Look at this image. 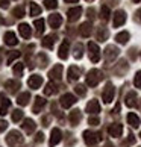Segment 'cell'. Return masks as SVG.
I'll return each instance as SVG.
<instances>
[{"label": "cell", "mask_w": 141, "mask_h": 147, "mask_svg": "<svg viewBox=\"0 0 141 147\" xmlns=\"http://www.w3.org/2000/svg\"><path fill=\"white\" fill-rule=\"evenodd\" d=\"M6 143L11 147H17L23 143V137H21V134L18 130H11L8 134V137H6Z\"/></svg>", "instance_id": "1"}, {"label": "cell", "mask_w": 141, "mask_h": 147, "mask_svg": "<svg viewBox=\"0 0 141 147\" xmlns=\"http://www.w3.org/2000/svg\"><path fill=\"white\" fill-rule=\"evenodd\" d=\"M100 80H102V71L100 70L94 68V70H91V71H88V76H86V85L96 86Z\"/></svg>", "instance_id": "2"}, {"label": "cell", "mask_w": 141, "mask_h": 147, "mask_svg": "<svg viewBox=\"0 0 141 147\" xmlns=\"http://www.w3.org/2000/svg\"><path fill=\"white\" fill-rule=\"evenodd\" d=\"M100 140H102V137H100V134H97V132H93V130H85L84 132V141L88 146H93L96 143H99Z\"/></svg>", "instance_id": "3"}, {"label": "cell", "mask_w": 141, "mask_h": 147, "mask_svg": "<svg viewBox=\"0 0 141 147\" xmlns=\"http://www.w3.org/2000/svg\"><path fill=\"white\" fill-rule=\"evenodd\" d=\"M88 50H90V59L93 62H99L100 61V50H99V46L96 42H88Z\"/></svg>", "instance_id": "4"}, {"label": "cell", "mask_w": 141, "mask_h": 147, "mask_svg": "<svg viewBox=\"0 0 141 147\" xmlns=\"http://www.w3.org/2000/svg\"><path fill=\"white\" fill-rule=\"evenodd\" d=\"M114 94H115L114 85L111 82H108L106 84V88L103 90V100H105V103H111L114 100Z\"/></svg>", "instance_id": "5"}, {"label": "cell", "mask_w": 141, "mask_h": 147, "mask_svg": "<svg viewBox=\"0 0 141 147\" xmlns=\"http://www.w3.org/2000/svg\"><path fill=\"white\" fill-rule=\"evenodd\" d=\"M118 49L115 47V46H108L106 47V50H105V59L108 62H111V61H114L117 56H118Z\"/></svg>", "instance_id": "6"}, {"label": "cell", "mask_w": 141, "mask_h": 147, "mask_svg": "<svg viewBox=\"0 0 141 147\" xmlns=\"http://www.w3.org/2000/svg\"><path fill=\"white\" fill-rule=\"evenodd\" d=\"M76 103V97L73 96V94H64L62 97H61V106L62 108H65V109H68L70 106H73Z\"/></svg>", "instance_id": "7"}, {"label": "cell", "mask_w": 141, "mask_h": 147, "mask_svg": "<svg viewBox=\"0 0 141 147\" xmlns=\"http://www.w3.org/2000/svg\"><path fill=\"white\" fill-rule=\"evenodd\" d=\"M41 84H43V78H41V76H38V74L30 76L29 80H28V85L30 86L32 90H38L41 86Z\"/></svg>", "instance_id": "8"}, {"label": "cell", "mask_w": 141, "mask_h": 147, "mask_svg": "<svg viewBox=\"0 0 141 147\" xmlns=\"http://www.w3.org/2000/svg\"><path fill=\"white\" fill-rule=\"evenodd\" d=\"M61 138H62V134H61V130L59 129H53L52 130V134H50V141H49V144H50V147H53V146H56L59 141H61Z\"/></svg>", "instance_id": "9"}, {"label": "cell", "mask_w": 141, "mask_h": 147, "mask_svg": "<svg viewBox=\"0 0 141 147\" xmlns=\"http://www.w3.org/2000/svg\"><path fill=\"white\" fill-rule=\"evenodd\" d=\"M114 15H115V17H114V26H115V28L123 26L124 21H126V14H124V11H117Z\"/></svg>", "instance_id": "10"}, {"label": "cell", "mask_w": 141, "mask_h": 147, "mask_svg": "<svg viewBox=\"0 0 141 147\" xmlns=\"http://www.w3.org/2000/svg\"><path fill=\"white\" fill-rule=\"evenodd\" d=\"M49 76H50V79H53V80H59V79H61V76H62V65L61 64L55 65V67L50 70Z\"/></svg>", "instance_id": "11"}, {"label": "cell", "mask_w": 141, "mask_h": 147, "mask_svg": "<svg viewBox=\"0 0 141 147\" xmlns=\"http://www.w3.org/2000/svg\"><path fill=\"white\" fill-rule=\"evenodd\" d=\"M108 132H109L111 137H120V135L123 134V126L121 124H111L109 127H108Z\"/></svg>", "instance_id": "12"}, {"label": "cell", "mask_w": 141, "mask_h": 147, "mask_svg": "<svg viewBox=\"0 0 141 147\" xmlns=\"http://www.w3.org/2000/svg\"><path fill=\"white\" fill-rule=\"evenodd\" d=\"M61 23H62V17L59 14H52L50 17H49V24L52 26V28H59L61 26Z\"/></svg>", "instance_id": "13"}, {"label": "cell", "mask_w": 141, "mask_h": 147, "mask_svg": "<svg viewBox=\"0 0 141 147\" xmlns=\"http://www.w3.org/2000/svg\"><path fill=\"white\" fill-rule=\"evenodd\" d=\"M86 112H90V114H99L100 112V105H99V102L97 100H91L88 105H86Z\"/></svg>", "instance_id": "14"}, {"label": "cell", "mask_w": 141, "mask_h": 147, "mask_svg": "<svg viewBox=\"0 0 141 147\" xmlns=\"http://www.w3.org/2000/svg\"><path fill=\"white\" fill-rule=\"evenodd\" d=\"M80 14H82V9L80 8H72V9H68V21H76L79 17H80Z\"/></svg>", "instance_id": "15"}, {"label": "cell", "mask_w": 141, "mask_h": 147, "mask_svg": "<svg viewBox=\"0 0 141 147\" xmlns=\"http://www.w3.org/2000/svg\"><path fill=\"white\" fill-rule=\"evenodd\" d=\"M80 117H82V114H80L79 109H74L70 112V115H68V120H70V123L73 124V126H76L79 121H80Z\"/></svg>", "instance_id": "16"}, {"label": "cell", "mask_w": 141, "mask_h": 147, "mask_svg": "<svg viewBox=\"0 0 141 147\" xmlns=\"http://www.w3.org/2000/svg\"><path fill=\"white\" fill-rule=\"evenodd\" d=\"M80 76V68H78L76 65H72L68 68V80H78Z\"/></svg>", "instance_id": "17"}, {"label": "cell", "mask_w": 141, "mask_h": 147, "mask_svg": "<svg viewBox=\"0 0 141 147\" xmlns=\"http://www.w3.org/2000/svg\"><path fill=\"white\" fill-rule=\"evenodd\" d=\"M23 129H24V132H28V134H32L35 130V121L34 120H30V118H26L24 121H23Z\"/></svg>", "instance_id": "18"}, {"label": "cell", "mask_w": 141, "mask_h": 147, "mask_svg": "<svg viewBox=\"0 0 141 147\" xmlns=\"http://www.w3.org/2000/svg\"><path fill=\"white\" fill-rule=\"evenodd\" d=\"M44 105H46V100L43 99V97L38 96L36 99H35V105H34V108H32V111H34L35 114H40V111L44 108Z\"/></svg>", "instance_id": "19"}, {"label": "cell", "mask_w": 141, "mask_h": 147, "mask_svg": "<svg viewBox=\"0 0 141 147\" xmlns=\"http://www.w3.org/2000/svg\"><path fill=\"white\" fill-rule=\"evenodd\" d=\"M68 41H64L61 47H59V53H58V56L61 58V59H67L68 58Z\"/></svg>", "instance_id": "20"}, {"label": "cell", "mask_w": 141, "mask_h": 147, "mask_svg": "<svg viewBox=\"0 0 141 147\" xmlns=\"http://www.w3.org/2000/svg\"><path fill=\"white\" fill-rule=\"evenodd\" d=\"M5 42H6L8 46H15L18 42V40H17V36H15L14 32H6V34H5Z\"/></svg>", "instance_id": "21"}, {"label": "cell", "mask_w": 141, "mask_h": 147, "mask_svg": "<svg viewBox=\"0 0 141 147\" xmlns=\"http://www.w3.org/2000/svg\"><path fill=\"white\" fill-rule=\"evenodd\" d=\"M18 32H20V35L23 36V38H28L30 36V28H29V24H26V23H21L18 26Z\"/></svg>", "instance_id": "22"}, {"label": "cell", "mask_w": 141, "mask_h": 147, "mask_svg": "<svg viewBox=\"0 0 141 147\" xmlns=\"http://www.w3.org/2000/svg\"><path fill=\"white\" fill-rule=\"evenodd\" d=\"M29 99H30V94H29L28 91L21 92V94L17 97V103H18V105H21V106H24V105H28V103H29Z\"/></svg>", "instance_id": "23"}, {"label": "cell", "mask_w": 141, "mask_h": 147, "mask_svg": "<svg viewBox=\"0 0 141 147\" xmlns=\"http://www.w3.org/2000/svg\"><path fill=\"white\" fill-rule=\"evenodd\" d=\"M9 108H11V100H9V99H5V97L2 96V106H0V114H2V115H6Z\"/></svg>", "instance_id": "24"}, {"label": "cell", "mask_w": 141, "mask_h": 147, "mask_svg": "<svg viewBox=\"0 0 141 147\" xmlns=\"http://www.w3.org/2000/svg\"><path fill=\"white\" fill-rule=\"evenodd\" d=\"M80 35H82V36H90L91 35V30H93V28H91V24L90 23H82V24H80Z\"/></svg>", "instance_id": "25"}, {"label": "cell", "mask_w": 141, "mask_h": 147, "mask_svg": "<svg viewBox=\"0 0 141 147\" xmlns=\"http://www.w3.org/2000/svg\"><path fill=\"white\" fill-rule=\"evenodd\" d=\"M128 121H129V124H131L132 127H138L140 126V118H138L137 114H134V112H129Z\"/></svg>", "instance_id": "26"}, {"label": "cell", "mask_w": 141, "mask_h": 147, "mask_svg": "<svg viewBox=\"0 0 141 147\" xmlns=\"http://www.w3.org/2000/svg\"><path fill=\"white\" fill-rule=\"evenodd\" d=\"M126 105H128L129 108H132V106L137 105V94H135L134 91H131V92L126 96Z\"/></svg>", "instance_id": "27"}, {"label": "cell", "mask_w": 141, "mask_h": 147, "mask_svg": "<svg viewBox=\"0 0 141 147\" xmlns=\"http://www.w3.org/2000/svg\"><path fill=\"white\" fill-rule=\"evenodd\" d=\"M129 40V32H120V34H117L115 35V41L117 42H120V44H124V42H128Z\"/></svg>", "instance_id": "28"}, {"label": "cell", "mask_w": 141, "mask_h": 147, "mask_svg": "<svg viewBox=\"0 0 141 147\" xmlns=\"http://www.w3.org/2000/svg\"><path fill=\"white\" fill-rule=\"evenodd\" d=\"M56 91H58L56 85L53 84V82H49V84L46 85V88H44V94H46V96H52L53 92H56Z\"/></svg>", "instance_id": "29"}, {"label": "cell", "mask_w": 141, "mask_h": 147, "mask_svg": "<svg viewBox=\"0 0 141 147\" xmlns=\"http://www.w3.org/2000/svg\"><path fill=\"white\" fill-rule=\"evenodd\" d=\"M53 42H55V35H49L43 40V46L47 47V49H52L53 47Z\"/></svg>", "instance_id": "30"}, {"label": "cell", "mask_w": 141, "mask_h": 147, "mask_svg": "<svg viewBox=\"0 0 141 147\" xmlns=\"http://www.w3.org/2000/svg\"><path fill=\"white\" fill-rule=\"evenodd\" d=\"M100 18L103 21L109 20V8H108V6H102V9H100Z\"/></svg>", "instance_id": "31"}, {"label": "cell", "mask_w": 141, "mask_h": 147, "mask_svg": "<svg viewBox=\"0 0 141 147\" xmlns=\"http://www.w3.org/2000/svg\"><path fill=\"white\" fill-rule=\"evenodd\" d=\"M5 85H6V88H9V91H12V92L20 88V84L17 82V80H8Z\"/></svg>", "instance_id": "32"}, {"label": "cell", "mask_w": 141, "mask_h": 147, "mask_svg": "<svg viewBox=\"0 0 141 147\" xmlns=\"http://www.w3.org/2000/svg\"><path fill=\"white\" fill-rule=\"evenodd\" d=\"M84 47H82V44H79V42H78V44H76L74 46V58L76 59H79V58H82V55H84Z\"/></svg>", "instance_id": "33"}, {"label": "cell", "mask_w": 141, "mask_h": 147, "mask_svg": "<svg viewBox=\"0 0 141 147\" xmlns=\"http://www.w3.org/2000/svg\"><path fill=\"white\" fill-rule=\"evenodd\" d=\"M35 28H36V34L40 35L43 34V30H44V20H35Z\"/></svg>", "instance_id": "34"}, {"label": "cell", "mask_w": 141, "mask_h": 147, "mask_svg": "<svg viewBox=\"0 0 141 147\" xmlns=\"http://www.w3.org/2000/svg\"><path fill=\"white\" fill-rule=\"evenodd\" d=\"M106 38H108V30L103 29V28H100L99 34H97V40H99V41H105Z\"/></svg>", "instance_id": "35"}, {"label": "cell", "mask_w": 141, "mask_h": 147, "mask_svg": "<svg viewBox=\"0 0 141 147\" xmlns=\"http://www.w3.org/2000/svg\"><path fill=\"white\" fill-rule=\"evenodd\" d=\"M41 14V8L36 3H30V15H40Z\"/></svg>", "instance_id": "36"}, {"label": "cell", "mask_w": 141, "mask_h": 147, "mask_svg": "<svg viewBox=\"0 0 141 147\" xmlns=\"http://www.w3.org/2000/svg\"><path fill=\"white\" fill-rule=\"evenodd\" d=\"M21 118H23V111H21V109H15L12 112V121H20Z\"/></svg>", "instance_id": "37"}, {"label": "cell", "mask_w": 141, "mask_h": 147, "mask_svg": "<svg viewBox=\"0 0 141 147\" xmlns=\"http://www.w3.org/2000/svg\"><path fill=\"white\" fill-rule=\"evenodd\" d=\"M74 91L78 92L79 96H85V94H86V88H85V85H76V86H74Z\"/></svg>", "instance_id": "38"}, {"label": "cell", "mask_w": 141, "mask_h": 147, "mask_svg": "<svg viewBox=\"0 0 141 147\" xmlns=\"http://www.w3.org/2000/svg\"><path fill=\"white\" fill-rule=\"evenodd\" d=\"M14 15H15V17H24V8L23 6H18V8H15L14 9Z\"/></svg>", "instance_id": "39"}, {"label": "cell", "mask_w": 141, "mask_h": 147, "mask_svg": "<svg viewBox=\"0 0 141 147\" xmlns=\"http://www.w3.org/2000/svg\"><path fill=\"white\" fill-rule=\"evenodd\" d=\"M14 74H17V76H21V74H23V64H17V65H15V67H14Z\"/></svg>", "instance_id": "40"}, {"label": "cell", "mask_w": 141, "mask_h": 147, "mask_svg": "<svg viewBox=\"0 0 141 147\" xmlns=\"http://www.w3.org/2000/svg\"><path fill=\"white\" fill-rule=\"evenodd\" d=\"M46 8L47 9H53V8H56V5H58V2L56 0H46Z\"/></svg>", "instance_id": "41"}, {"label": "cell", "mask_w": 141, "mask_h": 147, "mask_svg": "<svg viewBox=\"0 0 141 147\" xmlns=\"http://www.w3.org/2000/svg\"><path fill=\"white\" fill-rule=\"evenodd\" d=\"M134 84H135V86H137V88H141V71H137Z\"/></svg>", "instance_id": "42"}, {"label": "cell", "mask_w": 141, "mask_h": 147, "mask_svg": "<svg viewBox=\"0 0 141 147\" xmlns=\"http://www.w3.org/2000/svg\"><path fill=\"white\" fill-rule=\"evenodd\" d=\"M20 56V52H11V55L8 56V64H12L14 59H17Z\"/></svg>", "instance_id": "43"}, {"label": "cell", "mask_w": 141, "mask_h": 147, "mask_svg": "<svg viewBox=\"0 0 141 147\" xmlns=\"http://www.w3.org/2000/svg\"><path fill=\"white\" fill-rule=\"evenodd\" d=\"M88 123H90V124H93V126H97V124L100 123V120H99V117H96V115L93 117V115H91L90 120H88Z\"/></svg>", "instance_id": "44"}, {"label": "cell", "mask_w": 141, "mask_h": 147, "mask_svg": "<svg viewBox=\"0 0 141 147\" xmlns=\"http://www.w3.org/2000/svg\"><path fill=\"white\" fill-rule=\"evenodd\" d=\"M43 140H44V134H43V132H38L35 141H36V143H43Z\"/></svg>", "instance_id": "45"}, {"label": "cell", "mask_w": 141, "mask_h": 147, "mask_svg": "<svg viewBox=\"0 0 141 147\" xmlns=\"http://www.w3.org/2000/svg\"><path fill=\"white\" fill-rule=\"evenodd\" d=\"M8 127V123L6 121H3V120H0V132H3L5 129Z\"/></svg>", "instance_id": "46"}, {"label": "cell", "mask_w": 141, "mask_h": 147, "mask_svg": "<svg viewBox=\"0 0 141 147\" xmlns=\"http://www.w3.org/2000/svg\"><path fill=\"white\" fill-rule=\"evenodd\" d=\"M8 6H9L8 0H0V8H8Z\"/></svg>", "instance_id": "47"}, {"label": "cell", "mask_w": 141, "mask_h": 147, "mask_svg": "<svg viewBox=\"0 0 141 147\" xmlns=\"http://www.w3.org/2000/svg\"><path fill=\"white\" fill-rule=\"evenodd\" d=\"M49 121H50V117H44V118H43V123H44V126H49Z\"/></svg>", "instance_id": "48"}, {"label": "cell", "mask_w": 141, "mask_h": 147, "mask_svg": "<svg viewBox=\"0 0 141 147\" xmlns=\"http://www.w3.org/2000/svg\"><path fill=\"white\" fill-rule=\"evenodd\" d=\"M134 141H135V138H134V135H132V134H129V138H128V143H131V144H132V143H134Z\"/></svg>", "instance_id": "49"}, {"label": "cell", "mask_w": 141, "mask_h": 147, "mask_svg": "<svg viewBox=\"0 0 141 147\" xmlns=\"http://www.w3.org/2000/svg\"><path fill=\"white\" fill-rule=\"evenodd\" d=\"M67 3H78V0H65Z\"/></svg>", "instance_id": "50"}, {"label": "cell", "mask_w": 141, "mask_h": 147, "mask_svg": "<svg viewBox=\"0 0 141 147\" xmlns=\"http://www.w3.org/2000/svg\"><path fill=\"white\" fill-rule=\"evenodd\" d=\"M105 147H114L111 143H109V141H106V144H105Z\"/></svg>", "instance_id": "51"}, {"label": "cell", "mask_w": 141, "mask_h": 147, "mask_svg": "<svg viewBox=\"0 0 141 147\" xmlns=\"http://www.w3.org/2000/svg\"><path fill=\"white\" fill-rule=\"evenodd\" d=\"M3 23H5V20L2 18V15H0V24H3Z\"/></svg>", "instance_id": "52"}, {"label": "cell", "mask_w": 141, "mask_h": 147, "mask_svg": "<svg viewBox=\"0 0 141 147\" xmlns=\"http://www.w3.org/2000/svg\"><path fill=\"white\" fill-rule=\"evenodd\" d=\"M134 2H135V3H138V2H141V0H134Z\"/></svg>", "instance_id": "53"}, {"label": "cell", "mask_w": 141, "mask_h": 147, "mask_svg": "<svg viewBox=\"0 0 141 147\" xmlns=\"http://www.w3.org/2000/svg\"><path fill=\"white\" fill-rule=\"evenodd\" d=\"M138 14H140V17H141V11H140V12H138Z\"/></svg>", "instance_id": "54"}, {"label": "cell", "mask_w": 141, "mask_h": 147, "mask_svg": "<svg viewBox=\"0 0 141 147\" xmlns=\"http://www.w3.org/2000/svg\"><path fill=\"white\" fill-rule=\"evenodd\" d=\"M88 2H91V0H88Z\"/></svg>", "instance_id": "55"}]
</instances>
